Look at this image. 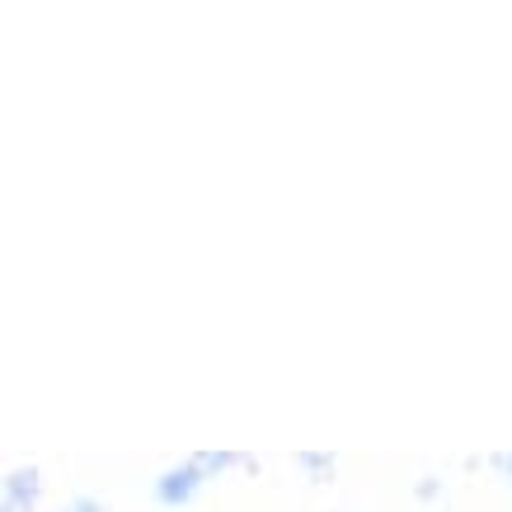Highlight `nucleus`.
<instances>
[{"label":"nucleus","mask_w":512,"mask_h":512,"mask_svg":"<svg viewBox=\"0 0 512 512\" xmlns=\"http://www.w3.org/2000/svg\"><path fill=\"white\" fill-rule=\"evenodd\" d=\"M202 484H207V475H202V466L188 456V461H179V466L160 470L156 503H165V508H184V503H193V494H198Z\"/></svg>","instance_id":"obj_1"},{"label":"nucleus","mask_w":512,"mask_h":512,"mask_svg":"<svg viewBox=\"0 0 512 512\" xmlns=\"http://www.w3.org/2000/svg\"><path fill=\"white\" fill-rule=\"evenodd\" d=\"M43 494V475L38 466H15L5 475V512H33Z\"/></svg>","instance_id":"obj_2"},{"label":"nucleus","mask_w":512,"mask_h":512,"mask_svg":"<svg viewBox=\"0 0 512 512\" xmlns=\"http://www.w3.org/2000/svg\"><path fill=\"white\" fill-rule=\"evenodd\" d=\"M193 461H198V466H202V475L212 480V475H221V470H231L235 461H240V456H235V451H198Z\"/></svg>","instance_id":"obj_3"},{"label":"nucleus","mask_w":512,"mask_h":512,"mask_svg":"<svg viewBox=\"0 0 512 512\" xmlns=\"http://www.w3.org/2000/svg\"><path fill=\"white\" fill-rule=\"evenodd\" d=\"M296 466L311 470V475H329V470H334V456H315V451H306V456H296Z\"/></svg>","instance_id":"obj_4"},{"label":"nucleus","mask_w":512,"mask_h":512,"mask_svg":"<svg viewBox=\"0 0 512 512\" xmlns=\"http://www.w3.org/2000/svg\"><path fill=\"white\" fill-rule=\"evenodd\" d=\"M71 508H76V512H104V503H94V498H76Z\"/></svg>","instance_id":"obj_5"},{"label":"nucleus","mask_w":512,"mask_h":512,"mask_svg":"<svg viewBox=\"0 0 512 512\" xmlns=\"http://www.w3.org/2000/svg\"><path fill=\"white\" fill-rule=\"evenodd\" d=\"M494 466H498V470H503V475H508V480H512V451H503V456H494Z\"/></svg>","instance_id":"obj_6"},{"label":"nucleus","mask_w":512,"mask_h":512,"mask_svg":"<svg viewBox=\"0 0 512 512\" xmlns=\"http://www.w3.org/2000/svg\"><path fill=\"white\" fill-rule=\"evenodd\" d=\"M62 512H76V508H62Z\"/></svg>","instance_id":"obj_7"}]
</instances>
